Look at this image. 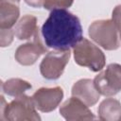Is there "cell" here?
<instances>
[{"label":"cell","instance_id":"obj_1","mask_svg":"<svg viewBox=\"0 0 121 121\" xmlns=\"http://www.w3.org/2000/svg\"><path fill=\"white\" fill-rule=\"evenodd\" d=\"M45 44L56 50H69L82 40L79 19L65 9H52L42 26Z\"/></svg>","mask_w":121,"mask_h":121},{"label":"cell","instance_id":"obj_2","mask_svg":"<svg viewBox=\"0 0 121 121\" xmlns=\"http://www.w3.org/2000/svg\"><path fill=\"white\" fill-rule=\"evenodd\" d=\"M0 120L24 121V120H41L36 111L32 97L26 95L16 96L10 103H7L4 96L1 95L0 104Z\"/></svg>","mask_w":121,"mask_h":121},{"label":"cell","instance_id":"obj_3","mask_svg":"<svg viewBox=\"0 0 121 121\" xmlns=\"http://www.w3.org/2000/svg\"><path fill=\"white\" fill-rule=\"evenodd\" d=\"M74 59L76 63L80 66L88 67L94 72L100 71L106 63L104 53L92 42L82 38L74 47Z\"/></svg>","mask_w":121,"mask_h":121},{"label":"cell","instance_id":"obj_4","mask_svg":"<svg viewBox=\"0 0 121 121\" xmlns=\"http://www.w3.org/2000/svg\"><path fill=\"white\" fill-rule=\"evenodd\" d=\"M117 31L112 20H98L91 24L88 33L90 38L104 49L115 50L119 47Z\"/></svg>","mask_w":121,"mask_h":121},{"label":"cell","instance_id":"obj_5","mask_svg":"<svg viewBox=\"0 0 121 121\" xmlns=\"http://www.w3.org/2000/svg\"><path fill=\"white\" fill-rule=\"evenodd\" d=\"M98 93L105 96H112L121 90V64L111 63L94 79Z\"/></svg>","mask_w":121,"mask_h":121},{"label":"cell","instance_id":"obj_6","mask_svg":"<svg viewBox=\"0 0 121 121\" xmlns=\"http://www.w3.org/2000/svg\"><path fill=\"white\" fill-rule=\"evenodd\" d=\"M70 59L69 50H54L45 55L40 64V72L46 79H58Z\"/></svg>","mask_w":121,"mask_h":121},{"label":"cell","instance_id":"obj_7","mask_svg":"<svg viewBox=\"0 0 121 121\" xmlns=\"http://www.w3.org/2000/svg\"><path fill=\"white\" fill-rule=\"evenodd\" d=\"M36 109L43 112H49L55 110L63 97V91L60 87L40 88L31 96Z\"/></svg>","mask_w":121,"mask_h":121},{"label":"cell","instance_id":"obj_8","mask_svg":"<svg viewBox=\"0 0 121 121\" xmlns=\"http://www.w3.org/2000/svg\"><path fill=\"white\" fill-rule=\"evenodd\" d=\"M46 52V48L43 46L40 39L39 31L34 35L32 42L21 44L15 51L14 58L18 63L28 66L36 62L41 55Z\"/></svg>","mask_w":121,"mask_h":121},{"label":"cell","instance_id":"obj_9","mask_svg":"<svg viewBox=\"0 0 121 121\" xmlns=\"http://www.w3.org/2000/svg\"><path fill=\"white\" fill-rule=\"evenodd\" d=\"M60 113L68 121L93 120L95 118L94 113L89 110V107L75 96H72L60 106Z\"/></svg>","mask_w":121,"mask_h":121},{"label":"cell","instance_id":"obj_10","mask_svg":"<svg viewBox=\"0 0 121 121\" xmlns=\"http://www.w3.org/2000/svg\"><path fill=\"white\" fill-rule=\"evenodd\" d=\"M72 95L80 99L88 107L94 106L99 99L100 94L96 90L94 80L82 78L78 80L72 87Z\"/></svg>","mask_w":121,"mask_h":121},{"label":"cell","instance_id":"obj_11","mask_svg":"<svg viewBox=\"0 0 121 121\" xmlns=\"http://www.w3.org/2000/svg\"><path fill=\"white\" fill-rule=\"evenodd\" d=\"M20 0H0V27L11 28L20 15Z\"/></svg>","mask_w":121,"mask_h":121},{"label":"cell","instance_id":"obj_12","mask_svg":"<svg viewBox=\"0 0 121 121\" xmlns=\"http://www.w3.org/2000/svg\"><path fill=\"white\" fill-rule=\"evenodd\" d=\"M38 31L39 27L37 26V18L29 14L23 16L14 28V34L19 40L33 38Z\"/></svg>","mask_w":121,"mask_h":121},{"label":"cell","instance_id":"obj_13","mask_svg":"<svg viewBox=\"0 0 121 121\" xmlns=\"http://www.w3.org/2000/svg\"><path fill=\"white\" fill-rule=\"evenodd\" d=\"M99 119L104 121H116L121 117V103L114 98L103 100L98 107Z\"/></svg>","mask_w":121,"mask_h":121},{"label":"cell","instance_id":"obj_14","mask_svg":"<svg viewBox=\"0 0 121 121\" xmlns=\"http://www.w3.org/2000/svg\"><path fill=\"white\" fill-rule=\"evenodd\" d=\"M31 87L32 86L28 81L21 78H10L2 83V89L4 93L14 97L24 95V93L26 90L31 89Z\"/></svg>","mask_w":121,"mask_h":121},{"label":"cell","instance_id":"obj_15","mask_svg":"<svg viewBox=\"0 0 121 121\" xmlns=\"http://www.w3.org/2000/svg\"><path fill=\"white\" fill-rule=\"evenodd\" d=\"M74 0H44L43 7L46 9H66L72 6Z\"/></svg>","mask_w":121,"mask_h":121},{"label":"cell","instance_id":"obj_16","mask_svg":"<svg viewBox=\"0 0 121 121\" xmlns=\"http://www.w3.org/2000/svg\"><path fill=\"white\" fill-rule=\"evenodd\" d=\"M13 35H14V31H12L11 28H1L0 45L2 47L9 46L13 40Z\"/></svg>","mask_w":121,"mask_h":121},{"label":"cell","instance_id":"obj_17","mask_svg":"<svg viewBox=\"0 0 121 121\" xmlns=\"http://www.w3.org/2000/svg\"><path fill=\"white\" fill-rule=\"evenodd\" d=\"M112 17V21L113 22L117 30L120 32L121 31V5H118L113 9Z\"/></svg>","mask_w":121,"mask_h":121},{"label":"cell","instance_id":"obj_18","mask_svg":"<svg viewBox=\"0 0 121 121\" xmlns=\"http://www.w3.org/2000/svg\"><path fill=\"white\" fill-rule=\"evenodd\" d=\"M25 2L33 8H41L42 6H43V2L44 0H25Z\"/></svg>","mask_w":121,"mask_h":121},{"label":"cell","instance_id":"obj_19","mask_svg":"<svg viewBox=\"0 0 121 121\" xmlns=\"http://www.w3.org/2000/svg\"><path fill=\"white\" fill-rule=\"evenodd\" d=\"M120 120H121V117H120Z\"/></svg>","mask_w":121,"mask_h":121}]
</instances>
